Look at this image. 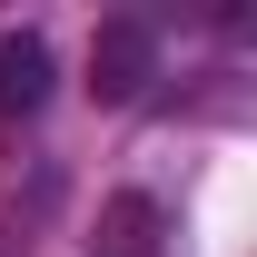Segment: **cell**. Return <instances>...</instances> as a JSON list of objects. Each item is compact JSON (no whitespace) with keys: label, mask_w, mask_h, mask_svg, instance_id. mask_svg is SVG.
<instances>
[{"label":"cell","mask_w":257,"mask_h":257,"mask_svg":"<svg viewBox=\"0 0 257 257\" xmlns=\"http://www.w3.org/2000/svg\"><path fill=\"white\" fill-rule=\"evenodd\" d=\"M149 79H159V30H149V20H99V40H89V89H99V109H128Z\"/></svg>","instance_id":"1"},{"label":"cell","mask_w":257,"mask_h":257,"mask_svg":"<svg viewBox=\"0 0 257 257\" xmlns=\"http://www.w3.org/2000/svg\"><path fill=\"white\" fill-rule=\"evenodd\" d=\"M50 79H60V60H50L40 30H10V40H0V119H30L40 99H50Z\"/></svg>","instance_id":"2"},{"label":"cell","mask_w":257,"mask_h":257,"mask_svg":"<svg viewBox=\"0 0 257 257\" xmlns=\"http://www.w3.org/2000/svg\"><path fill=\"white\" fill-rule=\"evenodd\" d=\"M109 227H119V247H109V257H139V247H149V227H159V208H149V198H119Z\"/></svg>","instance_id":"3"}]
</instances>
